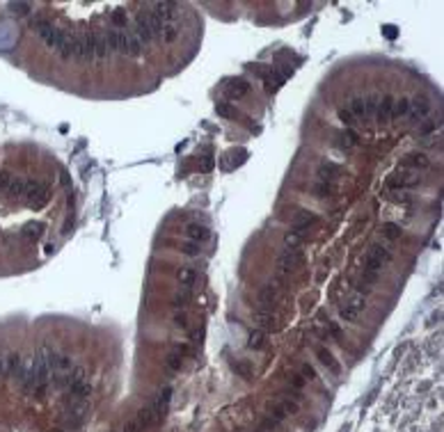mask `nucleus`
<instances>
[{
    "mask_svg": "<svg viewBox=\"0 0 444 432\" xmlns=\"http://www.w3.org/2000/svg\"><path fill=\"white\" fill-rule=\"evenodd\" d=\"M215 112H218L220 117H227V119L238 117V110L234 106H229V103H215Z\"/></svg>",
    "mask_w": 444,
    "mask_h": 432,
    "instance_id": "obj_31",
    "label": "nucleus"
},
{
    "mask_svg": "<svg viewBox=\"0 0 444 432\" xmlns=\"http://www.w3.org/2000/svg\"><path fill=\"white\" fill-rule=\"evenodd\" d=\"M350 114L353 117H362L364 119V99H353V103H350Z\"/></svg>",
    "mask_w": 444,
    "mask_h": 432,
    "instance_id": "obj_39",
    "label": "nucleus"
},
{
    "mask_svg": "<svg viewBox=\"0 0 444 432\" xmlns=\"http://www.w3.org/2000/svg\"><path fill=\"white\" fill-rule=\"evenodd\" d=\"M408 112H410V99L408 96L394 99V112H391V117H405Z\"/></svg>",
    "mask_w": 444,
    "mask_h": 432,
    "instance_id": "obj_27",
    "label": "nucleus"
},
{
    "mask_svg": "<svg viewBox=\"0 0 444 432\" xmlns=\"http://www.w3.org/2000/svg\"><path fill=\"white\" fill-rule=\"evenodd\" d=\"M302 259H305V256H302V252L300 249H286L284 254L279 256V270H282V272H291V270H296L298 266H300L302 263Z\"/></svg>",
    "mask_w": 444,
    "mask_h": 432,
    "instance_id": "obj_8",
    "label": "nucleus"
},
{
    "mask_svg": "<svg viewBox=\"0 0 444 432\" xmlns=\"http://www.w3.org/2000/svg\"><path fill=\"white\" fill-rule=\"evenodd\" d=\"M362 99H364V119L376 117V108H378L380 96L378 94H369V96H362Z\"/></svg>",
    "mask_w": 444,
    "mask_h": 432,
    "instance_id": "obj_24",
    "label": "nucleus"
},
{
    "mask_svg": "<svg viewBox=\"0 0 444 432\" xmlns=\"http://www.w3.org/2000/svg\"><path fill=\"white\" fill-rule=\"evenodd\" d=\"M186 236H188V240H192V243H206L208 238H211V231H208V226L199 224V222H190L188 226H186Z\"/></svg>",
    "mask_w": 444,
    "mask_h": 432,
    "instance_id": "obj_10",
    "label": "nucleus"
},
{
    "mask_svg": "<svg viewBox=\"0 0 444 432\" xmlns=\"http://www.w3.org/2000/svg\"><path fill=\"white\" fill-rule=\"evenodd\" d=\"M341 174V167L337 165V162H323V165L318 167V181H327V183H334V178Z\"/></svg>",
    "mask_w": 444,
    "mask_h": 432,
    "instance_id": "obj_16",
    "label": "nucleus"
},
{
    "mask_svg": "<svg viewBox=\"0 0 444 432\" xmlns=\"http://www.w3.org/2000/svg\"><path fill=\"white\" fill-rule=\"evenodd\" d=\"M9 9H12V14H16V16H25V14L32 9V5H30V2H9Z\"/></svg>",
    "mask_w": 444,
    "mask_h": 432,
    "instance_id": "obj_38",
    "label": "nucleus"
},
{
    "mask_svg": "<svg viewBox=\"0 0 444 432\" xmlns=\"http://www.w3.org/2000/svg\"><path fill=\"white\" fill-rule=\"evenodd\" d=\"M279 403H282V407L286 409V414H298V409H300V405H298L296 400H291V398H282Z\"/></svg>",
    "mask_w": 444,
    "mask_h": 432,
    "instance_id": "obj_42",
    "label": "nucleus"
},
{
    "mask_svg": "<svg viewBox=\"0 0 444 432\" xmlns=\"http://www.w3.org/2000/svg\"><path fill=\"white\" fill-rule=\"evenodd\" d=\"M318 222V217H316L314 213H309V211H298L296 217H293V231H302V229H307L309 224H316Z\"/></svg>",
    "mask_w": 444,
    "mask_h": 432,
    "instance_id": "obj_15",
    "label": "nucleus"
},
{
    "mask_svg": "<svg viewBox=\"0 0 444 432\" xmlns=\"http://www.w3.org/2000/svg\"><path fill=\"white\" fill-rule=\"evenodd\" d=\"M266 345H268V336H266V331H263V329H254L252 334H250L248 348H252V350H263Z\"/></svg>",
    "mask_w": 444,
    "mask_h": 432,
    "instance_id": "obj_21",
    "label": "nucleus"
},
{
    "mask_svg": "<svg viewBox=\"0 0 444 432\" xmlns=\"http://www.w3.org/2000/svg\"><path fill=\"white\" fill-rule=\"evenodd\" d=\"M170 400H172V389L165 386V389L158 393V398H156V403L151 405V407H154L160 416H165V409H167V405H170Z\"/></svg>",
    "mask_w": 444,
    "mask_h": 432,
    "instance_id": "obj_18",
    "label": "nucleus"
},
{
    "mask_svg": "<svg viewBox=\"0 0 444 432\" xmlns=\"http://www.w3.org/2000/svg\"><path fill=\"white\" fill-rule=\"evenodd\" d=\"M403 167H412V169H424V167H428V158L424 154H412L408 156V158L403 160Z\"/></svg>",
    "mask_w": 444,
    "mask_h": 432,
    "instance_id": "obj_25",
    "label": "nucleus"
},
{
    "mask_svg": "<svg viewBox=\"0 0 444 432\" xmlns=\"http://www.w3.org/2000/svg\"><path fill=\"white\" fill-rule=\"evenodd\" d=\"M25 185H28V181H21V178H14V181H12V185H9V190H7V195H12V197H23Z\"/></svg>",
    "mask_w": 444,
    "mask_h": 432,
    "instance_id": "obj_33",
    "label": "nucleus"
},
{
    "mask_svg": "<svg viewBox=\"0 0 444 432\" xmlns=\"http://www.w3.org/2000/svg\"><path fill=\"white\" fill-rule=\"evenodd\" d=\"M190 297H192V293H190V288H184V290H179L177 295H174V307H177V309L186 307V304L190 302Z\"/></svg>",
    "mask_w": 444,
    "mask_h": 432,
    "instance_id": "obj_36",
    "label": "nucleus"
},
{
    "mask_svg": "<svg viewBox=\"0 0 444 432\" xmlns=\"http://www.w3.org/2000/svg\"><path fill=\"white\" fill-rule=\"evenodd\" d=\"M353 114H350V110H346V108H341V110H339V121H344L346 126H353L355 124V121H353Z\"/></svg>",
    "mask_w": 444,
    "mask_h": 432,
    "instance_id": "obj_47",
    "label": "nucleus"
},
{
    "mask_svg": "<svg viewBox=\"0 0 444 432\" xmlns=\"http://www.w3.org/2000/svg\"><path fill=\"white\" fill-rule=\"evenodd\" d=\"M177 279H179V284L184 286V288H190V286L195 284L197 272L192 270V268H181V270L177 272Z\"/></svg>",
    "mask_w": 444,
    "mask_h": 432,
    "instance_id": "obj_23",
    "label": "nucleus"
},
{
    "mask_svg": "<svg viewBox=\"0 0 444 432\" xmlns=\"http://www.w3.org/2000/svg\"><path fill=\"white\" fill-rule=\"evenodd\" d=\"M428 112H431V101H428L426 96H415L412 101H410V112L415 121H421V119H426Z\"/></svg>",
    "mask_w": 444,
    "mask_h": 432,
    "instance_id": "obj_9",
    "label": "nucleus"
},
{
    "mask_svg": "<svg viewBox=\"0 0 444 432\" xmlns=\"http://www.w3.org/2000/svg\"><path fill=\"white\" fill-rule=\"evenodd\" d=\"M417 183H419V178L410 176V174H396V178H389V188H410Z\"/></svg>",
    "mask_w": 444,
    "mask_h": 432,
    "instance_id": "obj_22",
    "label": "nucleus"
},
{
    "mask_svg": "<svg viewBox=\"0 0 444 432\" xmlns=\"http://www.w3.org/2000/svg\"><path fill=\"white\" fill-rule=\"evenodd\" d=\"M23 197H25V202H28V206L37 211V208H42L44 204L48 202V188L42 183H37V181H28Z\"/></svg>",
    "mask_w": 444,
    "mask_h": 432,
    "instance_id": "obj_2",
    "label": "nucleus"
},
{
    "mask_svg": "<svg viewBox=\"0 0 444 432\" xmlns=\"http://www.w3.org/2000/svg\"><path fill=\"white\" fill-rule=\"evenodd\" d=\"M44 233V224H25L23 226V238H28V240H37V238H42Z\"/></svg>",
    "mask_w": 444,
    "mask_h": 432,
    "instance_id": "obj_30",
    "label": "nucleus"
},
{
    "mask_svg": "<svg viewBox=\"0 0 444 432\" xmlns=\"http://www.w3.org/2000/svg\"><path fill=\"white\" fill-rule=\"evenodd\" d=\"M275 428H277V423H275L272 419H268V416L261 421V430H263V432H270V430H275Z\"/></svg>",
    "mask_w": 444,
    "mask_h": 432,
    "instance_id": "obj_49",
    "label": "nucleus"
},
{
    "mask_svg": "<svg viewBox=\"0 0 444 432\" xmlns=\"http://www.w3.org/2000/svg\"><path fill=\"white\" fill-rule=\"evenodd\" d=\"M117 37H119V51L117 53H124V55H130V57H137V55L142 53V44L137 39L130 30H117Z\"/></svg>",
    "mask_w": 444,
    "mask_h": 432,
    "instance_id": "obj_3",
    "label": "nucleus"
},
{
    "mask_svg": "<svg viewBox=\"0 0 444 432\" xmlns=\"http://www.w3.org/2000/svg\"><path fill=\"white\" fill-rule=\"evenodd\" d=\"M275 297H277V286L268 284V286H263V288H261L259 300H261L263 304H272V302H275Z\"/></svg>",
    "mask_w": 444,
    "mask_h": 432,
    "instance_id": "obj_29",
    "label": "nucleus"
},
{
    "mask_svg": "<svg viewBox=\"0 0 444 432\" xmlns=\"http://www.w3.org/2000/svg\"><path fill=\"white\" fill-rule=\"evenodd\" d=\"M286 409L282 407V403H268V419H272L275 423H279V421H284L286 419Z\"/></svg>",
    "mask_w": 444,
    "mask_h": 432,
    "instance_id": "obj_26",
    "label": "nucleus"
},
{
    "mask_svg": "<svg viewBox=\"0 0 444 432\" xmlns=\"http://www.w3.org/2000/svg\"><path fill=\"white\" fill-rule=\"evenodd\" d=\"M337 140H339L337 147L346 149V151H348V149H355L357 144H360V137H357V133H353V130H344V133H339Z\"/></svg>",
    "mask_w": 444,
    "mask_h": 432,
    "instance_id": "obj_17",
    "label": "nucleus"
},
{
    "mask_svg": "<svg viewBox=\"0 0 444 432\" xmlns=\"http://www.w3.org/2000/svg\"><path fill=\"white\" fill-rule=\"evenodd\" d=\"M73 57H76V59H92V57H94L92 35L76 37V44H73Z\"/></svg>",
    "mask_w": 444,
    "mask_h": 432,
    "instance_id": "obj_7",
    "label": "nucleus"
},
{
    "mask_svg": "<svg viewBox=\"0 0 444 432\" xmlns=\"http://www.w3.org/2000/svg\"><path fill=\"white\" fill-rule=\"evenodd\" d=\"M181 252H184L186 256H199L201 254V245L199 243H192V240H186V243H181Z\"/></svg>",
    "mask_w": 444,
    "mask_h": 432,
    "instance_id": "obj_32",
    "label": "nucleus"
},
{
    "mask_svg": "<svg viewBox=\"0 0 444 432\" xmlns=\"http://www.w3.org/2000/svg\"><path fill=\"white\" fill-rule=\"evenodd\" d=\"M44 357H46V364H48V371L51 373H69L71 368V359L58 350H44Z\"/></svg>",
    "mask_w": 444,
    "mask_h": 432,
    "instance_id": "obj_4",
    "label": "nucleus"
},
{
    "mask_svg": "<svg viewBox=\"0 0 444 432\" xmlns=\"http://www.w3.org/2000/svg\"><path fill=\"white\" fill-rule=\"evenodd\" d=\"M391 261V252L387 247H382V245H373L371 249H369V254H367V261H364V266H367V272H380V268L385 266V263H389Z\"/></svg>",
    "mask_w": 444,
    "mask_h": 432,
    "instance_id": "obj_1",
    "label": "nucleus"
},
{
    "mask_svg": "<svg viewBox=\"0 0 444 432\" xmlns=\"http://www.w3.org/2000/svg\"><path fill=\"white\" fill-rule=\"evenodd\" d=\"M250 92V83L245 80V78H234V80H229V85H227V94L231 96V99H243L245 94Z\"/></svg>",
    "mask_w": 444,
    "mask_h": 432,
    "instance_id": "obj_14",
    "label": "nucleus"
},
{
    "mask_svg": "<svg viewBox=\"0 0 444 432\" xmlns=\"http://www.w3.org/2000/svg\"><path fill=\"white\" fill-rule=\"evenodd\" d=\"M126 21H128L126 12H122V9H115V12H113V23L119 25V28H126Z\"/></svg>",
    "mask_w": 444,
    "mask_h": 432,
    "instance_id": "obj_44",
    "label": "nucleus"
},
{
    "mask_svg": "<svg viewBox=\"0 0 444 432\" xmlns=\"http://www.w3.org/2000/svg\"><path fill=\"white\" fill-rule=\"evenodd\" d=\"M174 325H177L179 329H188V314H186V311L174 314Z\"/></svg>",
    "mask_w": 444,
    "mask_h": 432,
    "instance_id": "obj_43",
    "label": "nucleus"
},
{
    "mask_svg": "<svg viewBox=\"0 0 444 432\" xmlns=\"http://www.w3.org/2000/svg\"><path fill=\"white\" fill-rule=\"evenodd\" d=\"M382 236L389 238V240H396V238L401 236V226H398L396 222H387V224L382 226Z\"/></svg>",
    "mask_w": 444,
    "mask_h": 432,
    "instance_id": "obj_34",
    "label": "nucleus"
},
{
    "mask_svg": "<svg viewBox=\"0 0 444 432\" xmlns=\"http://www.w3.org/2000/svg\"><path fill=\"white\" fill-rule=\"evenodd\" d=\"M53 432H62V430H53Z\"/></svg>",
    "mask_w": 444,
    "mask_h": 432,
    "instance_id": "obj_51",
    "label": "nucleus"
},
{
    "mask_svg": "<svg viewBox=\"0 0 444 432\" xmlns=\"http://www.w3.org/2000/svg\"><path fill=\"white\" fill-rule=\"evenodd\" d=\"M12 181H14V176L9 172H0V190H2V192H7V190H9Z\"/></svg>",
    "mask_w": 444,
    "mask_h": 432,
    "instance_id": "obj_45",
    "label": "nucleus"
},
{
    "mask_svg": "<svg viewBox=\"0 0 444 432\" xmlns=\"http://www.w3.org/2000/svg\"><path fill=\"white\" fill-rule=\"evenodd\" d=\"M312 192H314L316 197H320V199H325V197L337 195V185H334V183H327V181H318V183L312 185Z\"/></svg>",
    "mask_w": 444,
    "mask_h": 432,
    "instance_id": "obj_20",
    "label": "nucleus"
},
{
    "mask_svg": "<svg viewBox=\"0 0 444 432\" xmlns=\"http://www.w3.org/2000/svg\"><path fill=\"white\" fill-rule=\"evenodd\" d=\"M316 357H318V361L327 368V371H330V373H334V375L341 373V366H339V361L334 359V355H332V352H330L327 348L318 345V348H316Z\"/></svg>",
    "mask_w": 444,
    "mask_h": 432,
    "instance_id": "obj_13",
    "label": "nucleus"
},
{
    "mask_svg": "<svg viewBox=\"0 0 444 432\" xmlns=\"http://www.w3.org/2000/svg\"><path fill=\"white\" fill-rule=\"evenodd\" d=\"M256 323H259L261 327H266V329L275 327V318H272L270 314H263V311H259V314H256Z\"/></svg>",
    "mask_w": 444,
    "mask_h": 432,
    "instance_id": "obj_40",
    "label": "nucleus"
},
{
    "mask_svg": "<svg viewBox=\"0 0 444 432\" xmlns=\"http://www.w3.org/2000/svg\"><path fill=\"white\" fill-rule=\"evenodd\" d=\"M177 37H179L177 25H174V23H165V25H163V30H160V39H163V42H165V44H172Z\"/></svg>",
    "mask_w": 444,
    "mask_h": 432,
    "instance_id": "obj_28",
    "label": "nucleus"
},
{
    "mask_svg": "<svg viewBox=\"0 0 444 432\" xmlns=\"http://www.w3.org/2000/svg\"><path fill=\"white\" fill-rule=\"evenodd\" d=\"M133 35L140 39V44H151V42H154V35H151V25H149L147 12H140L135 16V30H133Z\"/></svg>",
    "mask_w": 444,
    "mask_h": 432,
    "instance_id": "obj_6",
    "label": "nucleus"
},
{
    "mask_svg": "<svg viewBox=\"0 0 444 432\" xmlns=\"http://www.w3.org/2000/svg\"><path fill=\"white\" fill-rule=\"evenodd\" d=\"M181 355H179V352H174V355H170L167 357V366L172 368V371H179V368H181Z\"/></svg>",
    "mask_w": 444,
    "mask_h": 432,
    "instance_id": "obj_46",
    "label": "nucleus"
},
{
    "mask_svg": "<svg viewBox=\"0 0 444 432\" xmlns=\"http://www.w3.org/2000/svg\"><path fill=\"white\" fill-rule=\"evenodd\" d=\"M231 368H234L241 378H250V375H252V371H250L248 364H241V361H231Z\"/></svg>",
    "mask_w": 444,
    "mask_h": 432,
    "instance_id": "obj_41",
    "label": "nucleus"
},
{
    "mask_svg": "<svg viewBox=\"0 0 444 432\" xmlns=\"http://www.w3.org/2000/svg\"><path fill=\"white\" fill-rule=\"evenodd\" d=\"M289 384H291V386H296V389L300 391L302 386H305V379H302V375H298V373H291V375H289Z\"/></svg>",
    "mask_w": 444,
    "mask_h": 432,
    "instance_id": "obj_48",
    "label": "nucleus"
},
{
    "mask_svg": "<svg viewBox=\"0 0 444 432\" xmlns=\"http://www.w3.org/2000/svg\"><path fill=\"white\" fill-rule=\"evenodd\" d=\"M364 304H367V297H364V293H357V295H353V297H350V302L346 304V307H341V318H344L346 323L355 320L357 316H360V311L364 309Z\"/></svg>",
    "mask_w": 444,
    "mask_h": 432,
    "instance_id": "obj_5",
    "label": "nucleus"
},
{
    "mask_svg": "<svg viewBox=\"0 0 444 432\" xmlns=\"http://www.w3.org/2000/svg\"><path fill=\"white\" fill-rule=\"evenodd\" d=\"M300 375H302V379L305 382H314L318 375H316V368L312 366V364H302L300 366Z\"/></svg>",
    "mask_w": 444,
    "mask_h": 432,
    "instance_id": "obj_37",
    "label": "nucleus"
},
{
    "mask_svg": "<svg viewBox=\"0 0 444 432\" xmlns=\"http://www.w3.org/2000/svg\"><path fill=\"white\" fill-rule=\"evenodd\" d=\"M284 243H286V249H298V245L302 243V233L300 231H291V233H286Z\"/></svg>",
    "mask_w": 444,
    "mask_h": 432,
    "instance_id": "obj_35",
    "label": "nucleus"
},
{
    "mask_svg": "<svg viewBox=\"0 0 444 432\" xmlns=\"http://www.w3.org/2000/svg\"><path fill=\"white\" fill-rule=\"evenodd\" d=\"M151 9H154V16L158 18L160 23L165 25V23H172V18H174V9H177V5L174 2H156V5H151Z\"/></svg>",
    "mask_w": 444,
    "mask_h": 432,
    "instance_id": "obj_12",
    "label": "nucleus"
},
{
    "mask_svg": "<svg viewBox=\"0 0 444 432\" xmlns=\"http://www.w3.org/2000/svg\"><path fill=\"white\" fill-rule=\"evenodd\" d=\"M124 432H140V426L135 423V419L126 423V426H124Z\"/></svg>",
    "mask_w": 444,
    "mask_h": 432,
    "instance_id": "obj_50",
    "label": "nucleus"
},
{
    "mask_svg": "<svg viewBox=\"0 0 444 432\" xmlns=\"http://www.w3.org/2000/svg\"><path fill=\"white\" fill-rule=\"evenodd\" d=\"M92 44H94V57L103 59L110 55V51H108V42H106V35L101 32V35H92Z\"/></svg>",
    "mask_w": 444,
    "mask_h": 432,
    "instance_id": "obj_19",
    "label": "nucleus"
},
{
    "mask_svg": "<svg viewBox=\"0 0 444 432\" xmlns=\"http://www.w3.org/2000/svg\"><path fill=\"white\" fill-rule=\"evenodd\" d=\"M391 112H394V96H380L378 108H376V119L380 124H387L391 119Z\"/></svg>",
    "mask_w": 444,
    "mask_h": 432,
    "instance_id": "obj_11",
    "label": "nucleus"
}]
</instances>
